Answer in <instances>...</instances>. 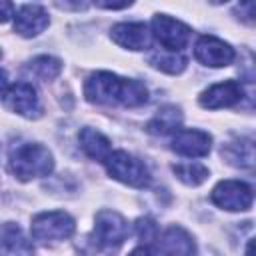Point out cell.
Here are the masks:
<instances>
[{
    "label": "cell",
    "mask_w": 256,
    "mask_h": 256,
    "mask_svg": "<svg viewBox=\"0 0 256 256\" xmlns=\"http://www.w3.org/2000/svg\"><path fill=\"white\" fill-rule=\"evenodd\" d=\"M84 96L92 104L136 108L148 102V88L132 78H120L112 72L100 70L88 76Z\"/></svg>",
    "instance_id": "cell-1"
},
{
    "label": "cell",
    "mask_w": 256,
    "mask_h": 256,
    "mask_svg": "<svg viewBox=\"0 0 256 256\" xmlns=\"http://www.w3.org/2000/svg\"><path fill=\"white\" fill-rule=\"evenodd\" d=\"M8 168L18 180H32L48 176L54 168L52 152L36 142H20L10 148Z\"/></svg>",
    "instance_id": "cell-2"
},
{
    "label": "cell",
    "mask_w": 256,
    "mask_h": 256,
    "mask_svg": "<svg viewBox=\"0 0 256 256\" xmlns=\"http://www.w3.org/2000/svg\"><path fill=\"white\" fill-rule=\"evenodd\" d=\"M104 164L108 174L122 184H128L132 188H144L150 184V170L146 168V164L124 150L110 152Z\"/></svg>",
    "instance_id": "cell-3"
},
{
    "label": "cell",
    "mask_w": 256,
    "mask_h": 256,
    "mask_svg": "<svg viewBox=\"0 0 256 256\" xmlns=\"http://www.w3.org/2000/svg\"><path fill=\"white\" fill-rule=\"evenodd\" d=\"M74 218L68 212H42L32 218L30 232L32 238L38 242H56V240H66L74 234Z\"/></svg>",
    "instance_id": "cell-4"
},
{
    "label": "cell",
    "mask_w": 256,
    "mask_h": 256,
    "mask_svg": "<svg viewBox=\"0 0 256 256\" xmlns=\"http://www.w3.org/2000/svg\"><path fill=\"white\" fill-rule=\"evenodd\" d=\"M128 236L126 220L114 210H100L94 220L92 238L100 250H116L124 244Z\"/></svg>",
    "instance_id": "cell-5"
},
{
    "label": "cell",
    "mask_w": 256,
    "mask_h": 256,
    "mask_svg": "<svg viewBox=\"0 0 256 256\" xmlns=\"http://www.w3.org/2000/svg\"><path fill=\"white\" fill-rule=\"evenodd\" d=\"M0 96H2V104L10 112H16L24 118H38L42 114V106H40L36 88L28 82L10 84L4 88V92Z\"/></svg>",
    "instance_id": "cell-6"
},
{
    "label": "cell",
    "mask_w": 256,
    "mask_h": 256,
    "mask_svg": "<svg viewBox=\"0 0 256 256\" xmlns=\"http://www.w3.org/2000/svg\"><path fill=\"white\" fill-rule=\"evenodd\" d=\"M152 34L154 38L160 42V46L166 50V52H180L188 40H190V28L176 20V18H170L166 14H156L152 18Z\"/></svg>",
    "instance_id": "cell-7"
},
{
    "label": "cell",
    "mask_w": 256,
    "mask_h": 256,
    "mask_svg": "<svg viewBox=\"0 0 256 256\" xmlns=\"http://www.w3.org/2000/svg\"><path fill=\"white\" fill-rule=\"evenodd\" d=\"M212 202L230 212H242L252 206V188L242 180H222L212 188Z\"/></svg>",
    "instance_id": "cell-8"
},
{
    "label": "cell",
    "mask_w": 256,
    "mask_h": 256,
    "mask_svg": "<svg viewBox=\"0 0 256 256\" xmlns=\"http://www.w3.org/2000/svg\"><path fill=\"white\" fill-rule=\"evenodd\" d=\"M194 56L204 66L222 68V66L232 64L234 48L228 42H224V40H220L216 36H200L196 46H194Z\"/></svg>",
    "instance_id": "cell-9"
},
{
    "label": "cell",
    "mask_w": 256,
    "mask_h": 256,
    "mask_svg": "<svg viewBox=\"0 0 256 256\" xmlns=\"http://www.w3.org/2000/svg\"><path fill=\"white\" fill-rule=\"evenodd\" d=\"M244 96V86L238 80H226L210 86L200 94V104L208 110H218V108H228L240 102Z\"/></svg>",
    "instance_id": "cell-10"
},
{
    "label": "cell",
    "mask_w": 256,
    "mask_h": 256,
    "mask_svg": "<svg viewBox=\"0 0 256 256\" xmlns=\"http://www.w3.org/2000/svg\"><path fill=\"white\" fill-rule=\"evenodd\" d=\"M212 148V136L204 130H176L172 136V150L180 156L200 158Z\"/></svg>",
    "instance_id": "cell-11"
},
{
    "label": "cell",
    "mask_w": 256,
    "mask_h": 256,
    "mask_svg": "<svg viewBox=\"0 0 256 256\" xmlns=\"http://www.w3.org/2000/svg\"><path fill=\"white\" fill-rule=\"evenodd\" d=\"M48 22V12L38 4H24L14 14V30L24 38L38 36L46 30Z\"/></svg>",
    "instance_id": "cell-12"
},
{
    "label": "cell",
    "mask_w": 256,
    "mask_h": 256,
    "mask_svg": "<svg viewBox=\"0 0 256 256\" xmlns=\"http://www.w3.org/2000/svg\"><path fill=\"white\" fill-rule=\"evenodd\" d=\"M110 38L128 50H146L150 46V32L142 22H120L110 30Z\"/></svg>",
    "instance_id": "cell-13"
},
{
    "label": "cell",
    "mask_w": 256,
    "mask_h": 256,
    "mask_svg": "<svg viewBox=\"0 0 256 256\" xmlns=\"http://www.w3.org/2000/svg\"><path fill=\"white\" fill-rule=\"evenodd\" d=\"M0 256H34V248L18 224L6 222L0 228Z\"/></svg>",
    "instance_id": "cell-14"
},
{
    "label": "cell",
    "mask_w": 256,
    "mask_h": 256,
    "mask_svg": "<svg viewBox=\"0 0 256 256\" xmlns=\"http://www.w3.org/2000/svg\"><path fill=\"white\" fill-rule=\"evenodd\" d=\"M160 250L164 256H196V244L192 236L180 226H170L164 230Z\"/></svg>",
    "instance_id": "cell-15"
},
{
    "label": "cell",
    "mask_w": 256,
    "mask_h": 256,
    "mask_svg": "<svg viewBox=\"0 0 256 256\" xmlns=\"http://www.w3.org/2000/svg\"><path fill=\"white\" fill-rule=\"evenodd\" d=\"M78 140H80V148L84 150V154L94 158V160L104 162L108 158V154L112 152L110 140L94 128H82L80 134H78Z\"/></svg>",
    "instance_id": "cell-16"
},
{
    "label": "cell",
    "mask_w": 256,
    "mask_h": 256,
    "mask_svg": "<svg viewBox=\"0 0 256 256\" xmlns=\"http://www.w3.org/2000/svg\"><path fill=\"white\" fill-rule=\"evenodd\" d=\"M180 124H182V112L178 106H172V104H166L162 106L154 116L152 120L148 122V132L150 134H170V132H176L180 130Z\"/></svg>",
    "instance_id": "cell-17"
},
{
    "label": "cell",
    "mask_w": 256,
    "mask_h": 256,
    "mask_svg": "<svg viewBox=\"0 0 256 256\" xmlns=\"http://www.w3.org/2000/svg\"><path fill=\"white\" fill-rule=\"evenodd\" d=\"M148 62L154 68H158V70H162L166 74H180L186 68V58L182 54H178V52H166V50L152 52L148 56Z\"/></svg>",
    "instance_id": "cell-18"
},
{
    "label": "cell",
    "mask_w": 256,
    "mask_h": 256,
    "mask_svg": "<svg viewBox=\"0 0 256 256\" xmlns=\"http://www.w3.org/2000/svg\"><path fill=\"white\" fill-rule=\"evenodd\" d=\"M28 70H30V74H34L36 78L48 82V80H54V78L60 74L62 62H60L58 58H54V56L44 54V56H36V58L28 64Z\"/></svg>",
    "instance_id": "cell-19"
},
{
    "label": "cell",
    "mask_w": 256,
    "mask_h": 256,
    "mask_svg": "<svg viewBox=\"0 0 256 256\" xmlns=\"http://www.w3.org/2000/svg\"><path fill=\"white\" fill-rule=\"evenodd\" d=\"M222 154L228 158L230 164L240 166V168H252V164H254V146L250 140L234 142L226 150H222Z\"/></svg>",
    "instance_id": "cell-20"
},
{
    "label": "cell",
    "mask_w": 256,
    "mask_h": 256,
    "mask_svg": "<svg viewBox=\"0 0 256 256\" xmlns=\"http://www.w3.org/2000/svg\"><path fill=\"white\" fill-rule=\"evenodd\" d=\"M178 180H182L188 186H198L208 178V168L200 162H180L172 166Z\"/></svg>",
    "instance_id": "cell-21"
},
{
    "label": "cell",
    "mask_w": 256,
    "mask_h": 256,
    "mask_svg": "<svg viewBox=\"0 0 256 256\" xmlns=\"http://www.w3.org/2000/svg\"><path fill=\"white\" fill-rule=\"evenodd\" d=\"M136 230H138V236L142 240H154L156 238V224L150 218H140L136 222Z\"/></svg>",
    "instance_id": "cell-22"
},
{
    "label": "cell",
    "mask_w": 256,
    "mask_h": 256,
    "mask_svg": "<svg viewBox=\"0 0 256 256\" xmlns=\"http://www.w3.org/2000/svg\"><path fill=\"white\" fill-rule=\"evenodd\" d=\"M12 16H14V4L6 2V0H0V24L8 22Z\"/></svg>",
    "instance_id": "cell-23"
},
{
    "label": "cell",
    "mask_w": 256,
    "mask_h": 256,
    "mask_svg": "<svg viewBox=\"0 0 256 256\" xmlns=\"http://www.w3.org/2000/svg\"><path fill=\"white\" fill-rule=\"evenodd\" d=\"M96 6H100V8H108V10H118V8H126V6H130V2H120V4H114V2H96Z\"/></svg>",
    "instance_id": "cell-24"
},
{
    "label": "cell",
    "mask_w": 256,
    "mask_h": 256,
    "mask_svg": "<svg viewBox=\"0 0 256 256\" xmlns=\"http://www.w3.org/2000/svg\"><path fill=\"white\" fill-rule=\"evenodd\" d=\"M128 256H156L148 246H138V248H134Z\"/></svg>",
    "instance_id": "cell-25"
},
{
    "label": "cell",
    "mask_w": 256,
    "mask_h": 256,
    "mask_svg": "<svg viewBox=\"0 0 256 256\" xmlns=\"http://www.w3.org/2000/svg\"><path fill=\"white\" fill-rule=\"evenodd\" d=\"M8 86V78H6V72L4 70H0V94L4 92V88Z\"/></svg>",
    "instance_id": "cell-26"
},
{
    "label": "cell",
    "mask_w": 256,
    "mask_h": 256,
    "mask_svg": "<svg viewBox=\"0 0 256 256\" xmlns=\"http://www.w3.org/2000/svg\"><path fill=\"white\" fill-rule=\"evenodd\" d=\"M252 248H254V242L250 240L248 246H246V256H254V250H252Z\"/></svg>",
    "instance_id": "cell-27"
},
{
    "label": "cell",
    "mask_w": 256,
    "mask_h": 256,
    "mask_svg": "<svg viewBox=\"0 0 256 256\" xmlns=\"http://www.w3.org/2000/svg\"><path fill=\"white\" fill-rule=\"evenodd\" d=\"M60 8H70V4H58ZM72 8H86V4H74Z\"/></svg>",
    "instance_id": "cell-28"
},
{
    "label": "cell",
    "mask_w": 256,
    "mask_h": 256,
    "mask_svg": "<svg viewBox=\"0 0 256 256\" xmlns=\"http://www.w3.org/2000/svg\"><path fill=\"white\" fill-rule=\"evenodd\" d=\"M0 56H2V52H0Z\"/></svg>",
    "instance_id": "cell-29"
}]
</instances>
